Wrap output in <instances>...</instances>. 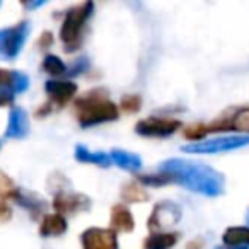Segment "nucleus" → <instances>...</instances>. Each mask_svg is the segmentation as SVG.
<instances>
[{"instance_id": "1", "label": "nucleus", "mask_w": 249, "mask_h": 249, "mask_svg": "<svg viewBox=\"0 0 249 249\" xmlns=\"http://www.w3.org/2000/svg\"><path fill=\"white\" fill-rule=\"evenodd\" d=\"M162 173L169 174L173 183H178L195 193L217 196L224 191V179L222 174L215 173L212 167L201 162H188V160L169 159L162 162Z\"/></svg>"}, {"instance_id": "2", "label": "nucleus", "mask_w": 249, "mask_h": 249, "mask_svg": "<svg viewBox=\"0 0 249 249\" xmlns=\"http://www.w3.org/2000/svg\"><path fill=\"white\" fill-rule=\"evenodd\" d=\"M75 116L82 128H89L94 124L113 121L120 116L118 106L109 99L107 90L103 87L87 90L84 96L75 99Z\"/></svg>"}, {"instance_id": "3", "label": "nucleus", "mask_w": 249, "mask_h": 249, "mask_svg": "<svg viewBox=\"0 0 249 249\" xmlns=\"http://www.w3.org/2000/svg\"><path fill=\"white\" fill-rule=\"evenodd\" d=\"M94 4L92 2H84L75 7H72L65 14V19L60 28V39L65 45L67 52H73L80 46V36H82V28L87 22V19L92 16Z\"/></svg>"}, {"instance_id": "4", "label": "nucleus", "mask_w": 249, "mask_h": 249, "mask_svg": "<svg viewBox=\"0 0 249 249\" xmlns=\"http://www.w3.org/2000/svg\"><path fill=\"white\" fill-rule=\"evenodd\" d=\"M29 35V22L22 21L9 29H0V58L12 60L19 55Z\"/></svg>"}, {"instance_id": "5", "label": "nucleus", "mask_w": 249, "mask_h": 249, "mask_svg": "<svg viewBox=\"0 0 249 249\" xmlns=\"http://www.w3.org/2000/svg\"><path fill=\"white\" fill-rule=\"evenodd\" d=\"M244 145H249V137H217L213 140H203V142L184 145L183 150L190 154H217L241 149Z\"/></svg>"}, {"instance_id": "6", "label": "nucleus", "mask_w": 249, "mask_h": 249, "mask_svg": "<svg viewBox=\"0 0 249 249\" xmlns=\"http://www.w3.org/2000/svg\"><path fill=\"white\" fill-rule=\"evenodd\" d=\"M29 87V77L16 70L0 69V106H9L16 94L24 92Z\"/></svg>"}, {"instance_id": "7", "label": "nucleus", "mask_w": 249, "mask_h": 249, "mask_svg": "<svg viewBox=\"0 0 249 249\" xmlns=\"http://www.w3.org/2000/svg\"><path fill=\"white\" fill-rule=\"evenodd\" d=\"M181 220V208L174 201H159L154 207L152 213L149 217V229L152 232H164V229H169Z\"/></svg>"}, {"instance_id": "8", "label": "nucleus", "mask_w": 249, "mask_h": 249, "mask_svg": "<svg viewBox=\"0 0 249 249\" xmlns=\"http://www.w3.org/2000/svg\"><path fill=\"white\" fill-rule=\"evenodd\" d=\"M181 128V121L173 120V118H160V116H150L145 120L139 121L135 124V132L142 137H157L164 139L173 133H176Z\"/></svg>"}, {"instance_id": "9", "label": "nucleus", "mask_w": 249, "mask_h": 249, "mask_svg": "<svg viewBox=\"0 0 249 249\" xmlns=\"http://www.w3.org/2000/svg\"><path fill=\"white\" fill-rule=\"evenodd\" d=\"M82 249H118V235L113 229L89 227L80 234Z\"/></svg>"}, {"instance_id": "10", "label": "nucleus", "mask_w": 249, "mask_h": 249, "mask_svg": "<svg viewBox=\"0 0 249 249\" xmlns=\"http://www.w3.org/2000/svg\"><path fill=\"white\" fill-rule=\"evenodd\" d=\"M53 208L56 210V213L65 215V213H77V212L89 210L90 208V200L89 196L82 193H75V191H65L58 190L53 198Z\"/></svg>"}, {"instance_id": "11", "label": "nucleus", "mask_w": 249, "mask_h": 249, "mask_svg": "<svg viewBox=\"0 0 249 249\" xmlns=\"http://www.w3.org/2000/svg\"><path fill=\"white\" fill-rule=\"evenodd\" d=\"M45 92L48 94V101L55 106H65L75 97L77 84L72 80H46Z\"/></svg>"}, {"instance_id": "12", "label": "nucleus", "mask_w": 249, "mask_h": 249, "mask_svg": "<svg viewBox=\"0 0 249 249\" xmlns=\"http://www.w3.org/2000/svg\"><path fill=\"white\" fill-rule=\"evenodd\" d=\"M29 133L28 114L21 107H12L9 113V124L5 130V137L9 139H24Z\"/></svg>"}, {"instance_id": "13", "label": "nucleus", "mask_w": 249, "mask_h": 249, "mask_svg": "<svg viewBox=\"0 0 249 249\" xmlns=\"http://www.w3.org/2000/svg\"><path fill=\"white\" fill-rule=\"evenodd\" d=\"M222 242L229 249H249V227H227L222 234Z\"/></svg>"}, {"instance_id": "14", "label": "nucleus", "mask_w": 249, "mask_h": 249, "mask_svg": "<svg viewBox=\"0 0 249 249\" xmlns=\"http://www.w3.org/2000/svg\"><path fill=\"white\" fill-rule=\"evenodd\" d=\"M67 218L60 213H46L39 225V235L41 237H56L67 232Z\"/></svg>"}, {"instance_id": "15", "label": "nucleus", "mask_w": 249, "mask_h": 249, "mask_svg": "<svg viewBox=\"0 0 249 249\" xmlns=\"http://www.w3.org/2000/svg\"><path fill=\"white\" fill-rule=\"evenodd\" d=\"M111 229L114 232H132L135 229V220H133L132 212L124 205H114L111 210Z\"/></svg>"}, {"instance_id": "16", "label": "nucleus", "mask_w": 249, "mask_h": 249, "mask_svg": "<svg viewBox=\"0 0 249 249\" xmlns=\"http://www.w3.org/2000/svg\"><path fill=\"white\" fill-rule=\"evenodd\" d=\"M178 241V232H150L143 241V249H173Z\"/></svg>"}, {"instance_id": "17", "label": "nucleus", "mask_w": 249, "mask_h": 249, "mask_svg": "<svg viewBox=\"0 0 249 249\" xmlns=\"http://www.w3.org/2000/svg\"><path fill=\"white\" fill-rule=\"evenodd\" d=\"M75 159L79 162L84 164H96V166L101 167H107L111 166V157L109 154H104V152H97V150H89L86 145H75Z\"/></svg>"}, {"instance_id": "18", "label": "nucleus", "mask_w": 249, "mask_h": 249, "mask_svg": "<svg viewBox=\"0 0 249 249\" xmlns=\"http://www.w3.org/2000/svg\"><path fill=\"white\" fill-rule=\"evenodd\" d=\"M109 157H111V162L116 164L118 167L132 171V173H135V171H139L140 167H142V159H140L139 156H135V154L128 152V150L114 149V150H111Z\"/></svg>"}, {"instance_id": "19", "label": "nucleus", "mask_w": 249, "mask_h": 249, "mask_svg": "<svg viewBox=\"0 0 249 249\" xmlns=\"http://www.w3.org/2000/svg\"><path fill=\"white\" fill-rule=\"evenodd\" d=\"M14 201H16V203L21 205V207L28 208V210L31 212L33 215H36L38 212H41L43 208H45V201L39 200L38 195L31 193V191H22V190H19L18 195H16V198H14Z\"/></svg>"}, {"instance_id": "20", "label": "nucleus", "mask_w": 249, "mask_h": 249, "mask_svg": "<svg viewBox=\"0 0 249 249\" xmlns=\"http://www.w3.org/2000/svg\"><path fill=\"white\" fill-rule=\"evenodd\" d=\"M121 198L126 203H140V201L149 200V193L142 186H139V183H128L121 190Z\"/></svg>"}, {"instance_id": "21", "label": "nucleus", "mask_w": 249, "mask_h": 249, "mask_svg": "<svg viewBox=\"0 0 249 249\" xmlns=\"http://www.w3.org/2000/svg\"><path fill=\"white\" fill-rule=\"evenodd\" d=\"M229 118H231L232 132L249 133V107L232 111V113H229Z\"/></svg>"}, {"instance_id": "22", "label": "nucleus", "mask_w": 249, "mask_h": 249, "mask_svg": "<svg viewBox=\"0 0 249 249\" xmlns=\"http://www.w3.org/2000/svg\"><path fill=\"white\" fill-rule=\"evenodd\" d=\"M18 191H19V188L16 186V183L11 179V176L0 169V200H4V201L14 200Z\"/></svg>"}, {"instance_id": "23", "label": "nucleus", "mask_w": 249, "mask_h": 249, "mask_svg": "<svg viewBox=\"0 0 249 249\" xmlns=\"http://www.w3.org/2000/svg\"><path fill=\"white\" fill-rule=\"evenodd\" d=\"M41 67L46 73H50V75H56V77L69 72V69H67V65L63 63V60L58 58L56 55H46L45 60H43Z\"/></svg>"}, {"instance_id": "24", "label": "nucleus", "mask_w": 249, "mask_h": 249, "mask_svg": "<svg viewBox=\"0 0 249 249\" xmlns=\"http://www.w3.org/2000/svg\"><path fill=\"white\" fill-rule=\"evenodd\" d=\"M142 107V97L139 94H126L121 97L120 101V109H123L124 113H137Z\"/></svg>"}, {"instance_id": "25", "label": "nucleus", "mask_w": 249, "mask_h": 249, "mask_svg": "<svg viewBox=\"0 0 249 249\" xmlns=\"http://www.w3.org/2000/svg\"><path fill=\"white\" fill-rule=\"evenodd\" d=\"M207 135H208V128L205 123H195L184 130V137H186L188 140H195L193 143L203 142V139Z\"/></svg>"}, {"instance_id": "26", "label": "nucleus", "mask_w": 249, "mask_h": 249, "mask_svg": "<svg viewBox=\"0 0 249 249\" xmlns=\"http://www.w3.org/2000/svg\"><path fill=\"white\" fill-rule=\"evenodd\" d=\"M137 179L143 184H149V186H164V184L173 183V179H171L169 174L162 173V171H159L157 174H152V176H145V174H142V176H139Z\"/></svg>"}, {"instance_id": "27", "label": "nucleus", "mask_w": 249, "mask_h": 249, "mask_svg": "<svg viewBox=\"0 0 249 249\" xmlns=\"http://www.w3.org/2000/svg\"><path fill=\"white\" fill-rule=\"evenodd\" d=\"M12 217V208L7 201L0 200V222H5Z\"/></svg>"}, {"instance_id": "28", "label": "nucleus", "mask_w": 249, "mask_h": 249, "mask_svg": "<svg viewBox=\"0 0 249 249\" xmlns=\"http://www.w3.org/2000/svg\"><path fill=\"white\" fill-rule=\"evenodd\" d=\"M87 65H89V60H87V58H79L72 67V69H75V70H73V72H70V73H72V75H77V73L84 72Z\"/></svg>"}, {"instance_id": "29", "label": "nucleus", "mask_w": 249, "mask_h": 249, "mask_svg": "<svg viewBox=\"0 0 249 249\" xmlns=\"http://www.w3.org/2000/svg\"><path fill=\"white\" fill-rule=\"evenodd\" d=\"M53 45V35L52 33H43L41 38H39V46H43V48H48V46Z\"/></svg>"}, {"instance_id": "30", "label": "nucleus", "mask_w": 249, "mask_h": 249, "mask_svg": "<svg viewBox=\"0 0 249 249\" xmlns=\"http://www.w3.org/2000/svg\"><path fill=\"white\" fill-rule=\"evenodd\" d=\"M203 248V241H191V242H188V249H201Z\"/></svg>"}, {"instance_id": "31", "label": "nucleus", "mask_w": 249, "mask_h": 249, "mask_svg": "<svg viewBox=\"0 0 249 249\" xmlns=\"http://www.w3.org/2000/svg\"><path fill=\"white\" fill-rule=\"evenodd\" d=\"M217 249H229V248H217Z\"/></svg>"}, {"instance_id": "32", "label": "nucleus", "mask_w": 249, "mask_h": 249, "mask_svg": "<svg viewBox=\"0 0 249 249\" xmlns=\"http://www.w3.org/2000/svg\"><path fill=\"white\" fill-rule=\"evenodd\" d=\"M248 222H249V212H248Z\"/></svg>"}]
</instances>
